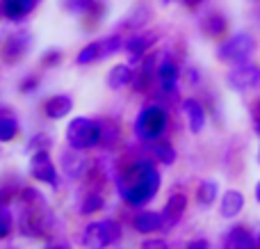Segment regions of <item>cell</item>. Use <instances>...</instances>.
Masks as SVG:
<instances>
[{
    "instance_id": "1",
    "label": "cell",
    "mask_w": 260,
    "mask_h": 249,
    "mask_svg": "<svg viewBox=\"0 0 260 249\" xmlns=\"http://www.w3.org/2000/svg\"><path fill=\"white\" fill-rule=\"evenodd\" d=\"M160 181H162L160 172L151 163L139 160V163H133L121 172V176H119V195L130 206H144L155 197Z\"/></svg>"
},
{
    "instance_id": "2",
    "label": "cell",
    "mask_w": 260,
    "mask_h": 249,
    "mask_svg": "<svg viewBox=\"0 0 260 249\" xmlns=\"http://www.w3.org/2000/svg\"><path fill=\"white\" fill-rule=\"evenodd\" d=\"M167 126H169V114L162 105H148L144 108L142 112L137 114L135 119V135L139 140H146V142H153V140H160L165 135Z\"/></svg>"
},
{
    "instance_id": "3",
    "label": "cell",
    "mask_w": 260,
    "mask_h": 249,
    "mask_svg": "<svg viewBox=\"0 0 260 249\" xmlns=\"http://www.w3.org/2000/svg\"><path fill=\"white\" fill-rule=\"evenodd\" d=\"M67 142L71 144V149L78 151H87L91 146L101 144V121L87 117L73 119L67 128Z\"/></svg>"
},
{
    "instance_id": "4",
    "label": "cell",
    "mask_w": 260,
    "mask_h": 249,
    "mask_svg": "<svg viewBox=\"0 0 260 249\" xmlns=\"http://www.w3.org/2000/svg\"><path fill=\"white\" fill-rule=\"evenodd\" d=\"M121 238V227L112 220H103V222L87 224L82 231V245L87 249H105Z\"/></svg>"
},
{
    "instance_id": "5",
    "label": "cell",
    "mask_w": 260,
    "mask_h": 249,
    "mask_svg": "<svg viewBox=\"0 0 260 249\" xmlns=\"http://www.w3.org/2000/svg\"><path fill=\"white\" fill-rule=\"evenodd\" d=\"M253 48H256L253 37L247 35V32H238V35H233L229 41H224V44L219 46L217 55H219V59L226 64H242L251 57Z\"/></svg>"
},
{
    "instance_id": "6",
    "label": "cell",
    "mask_w": 260,
    "mask_h": 249,
    "mask_svg": "<svg viewBox=\"0 0 260 249\" xmlns=\"http://www.w3.org/2000/svg\"><path fill=\"white\" fill-rule=\"evenodd\" d=\"M123 44H126V41H123L119 35L105 37V39H99V41H94V44H87L85 48L78 53L76 62L80 64V67H85V64H94V62H99V59L119 53V50L123 48Z\"/></svg>"
},
{
    "instance_id": "7",
    "label": "cell",
    "mask_w": 260,
    "mask_h": 249,
    "mask_svg": "<svg viewBox=\"0 0 260 249\" xmlns=\"http://www.w3.org/2000/svg\"><path fill=\"white\" fill-rule=\"evenodd\" d=\"M226 82H229V87H231V89H235V91L253 89V87L260 85V67H256V64H249V62L238 64L233 71H229Z\"/></svg>"
},
{
    "instance_id": "8",
    "label": "cell",
    "mask_w": 260,
    "mask_h": 249,
    "mask_svg": "<svg viewBox=\"0 0 260 249\" xmlns=\"http://www.w3.org/2000/svg\"><path fill=\"white\" fill-rule=\"evenodd\" d=\"M30 174L41 183H48V185H53V188L57 185V172H55V165H53V160H50V155L46 149L37 151V153L32 155Z\"/></svg>"
},
{
    "instance_id": "9",
    "label": "cell",
    "mask_w": 260,
    "mask_h": 249,
    "mask_svg": "<svg viewBox=\"0 0 260 249\" xmlns=\"http://www.w3.org/2000/svg\"><path fill=\"white\" fill-rule=\"evenodd\" d=\"M155 82L160 85V89L165 94H174L176 85H178V67L171 62L169 57H165L155 69Z\"/></svg>"
},
{
    "instance_id": "10",
    "label": "cell",
    "mask_w": 260,
    "mask_h": 249,
    "mask_svg": "<svg viewBox=\"0 0 260 249\" xmlns=\"http://www.w3.org/2000/svg\"><path fill=\"white\" fill-rule=\"evenodd\" d=\"M27 46H30V35L27 32H16L7 39V44L3 46V59L9 64L18 62L23 55L27 53Z\"/></svg>"
},
{
    "instance_id": "11",
    "label": "cell",
    "mask_w": 260,
    "mask_h": 249,
    "mask_svg": "<svg viewBox=\"0 0 260 249\" xmlns=\"http://www.w3.org/2000/svg\"><path fill=\"white\" fill-rule=\"evenodd\" d=\"M155 41H157V32H139V35L130 37L126 44H123V48H126L130 55V62L135 64L137 59H142V55L146 53Z\"/></svg>"
},
{
    "instance_id": "12",
    "label": "cell",
    "mask_w": 260,
    "mask_h": 249,
    "mask_svg": "<svg viewBox=\"0 0 260 249\" xmlns=\"http://www.w3.org/2000/svg\"><path fill=\"white\" fill-rule=\"evenodd\" d=\"M185 208H187V197H185L183 192L171 195L169 201H167V206H165V213H162L165 215V229L174 227V224L185 215Z\"/></svg>"
},
{
    "instance_id": "13",
    "label": "cell",
    "mask_w": 260,
    "mask_h": 249,
    "mask_svg": "<svg viewBox=\"0 0 260 249\" xmlns=\"http://www.w3.org/2000/svg\"><path fill=\"white\" fill-rule=\"evenodd\" d=\"M133 227L139 233H155L160 229H165V215L153 213V210H144V213L135 215Z\"/></svg>"
},
{
    "instance_id": "14",
    "label": "cell",
    "mask_w": 260,
    "mask_h": 249,
    "mask_svg": "<svg viewBox=\"0 0 260 249\" xmlns=\"http://www.w3.org/2000/svg\"><path fill=\"white\" fill-rule=\"evenodd\" d=\"M183 110L187 114V126L192 133H201L206 126V110L197 99H187L183 103Z\"/></svg>"
},
{
    "instance_id": "15",
    "label": "cell",
    "mask_w": 260,
    "mask_h": 249,
    "mask_svg": "<svg viewBox=\"0 0 260 249\" xmlns=\"http://www.w3.org/2000/svg\"><path fill=\"white\" fill-rule=\"evenodd\" d=\"M226 247L229 249H260L258 240L242 227L231 229L229 236H226Z\"/></svg>"
},
{
    "instance_id": "16",
    "label": "cell",
    "mask_w": 260,
    "mask_h": 249,
    "mask_svg": "<svg viewBox=\"0 0 260 249\" xmlns=\"http://www.w3.org/2000/svg\"><path fill=\"white\" fill-rule=\"evenodd\" d=\"M133 80H135V73H133V69H130L128 64H117V67H112L110 69V73H108V87L110 89H114V91L133 85Z\"/></svg>"
},
{
    "instance_id": "17",
    "label": "cell",
    "mask_w": 260,
    "mask_h": 249,
    "mask_svg": "<svg viewBox=\"0 0 260 249\" xmlns=\"http://www.w3.org/2000/svg\"><path fill=\"white\" fill-rule=\"evenodd\" d=\"M0 5H3V14L7 18L21 21L23 16H27L35 9L37 0H0Z\"/></svg>"
},
{
    "instance_id": "18",
    "label": "cell",
    "mask_w": 260,
    "mask_h": 249,
    "mask_svg": "<svg viewBox=\"0 0 260 249\" xmlns=\"http://www.w3.org/2000/svg\"><path fill=\"white\" fill-rule=\"evenodd\" d=\"M44 110L50 119H62L73 110V99L67 96V94H57V96H53V99L46 101Z\"/></svg>"
},
{
    "instance_id": "19",
    "label": "cell",
    "mask_w": 260,
    "mask_h": 249,
    "mask_svg": "<svg viewBox=\"0 0 260 249\" xmlns=\"http://www.w3.org/2000/svg\"><path fill=\"white\" fill-rule=\"evenodd\" d=\"M244 208V197L242 192L238 190H229L224 197H221V215L224 217H235V215H240Z\"/></svg>"
},
{
    "instance_id": "20",
    "label": "cell",
    "mask_w": 260,
    "mask_h": 249,
    "mask_svg": "<svg viewBox=\"0 0 260 249\" xmlns=\"http://www.w3.org/2000/svg\"><path fill=\"white\" fill-rule=\"evenodd\" d=\"M62 163L71 178H80L82 174H85V158H82V153H78V149H73V153L64 155Z\"/></svg>"
},
{
    "instance_id": "21",
    "label": "cell",
    "mask_w": 260,
    "mask_h": 249,
    "mask_svg": "<svg viewBox=\"0 0 260 249\" xmlns=\"http://www.w3.org/2000/svg\"><path fill=\"white\" fill-rule=\"evenodd\" d=\"M119 140V126L112 119H101V144L103 146H114Z\"/></svg>"
},
{
    "instance_id": "22",
    "label": "cell",
    "mask_w": 260,
    "mask_h": 249,
    "mask_svg": "<svg viewBox=\"0 0 260 249\" xmlns=\"http://www.w3.org/2000/svg\"><path fill=\"white\" fill-rule=\"evenodd\" d=\"M64 7L73 14H91L101 12V3L99 0H64Z\"/></svg>"
},
{
    "instance_id": "23",
    "label": "cell",
    "mask_w": 260,
    "mask_h": 249,
    "mask_svg": "<svg viewBox=\"0 0 260 249\" xmlns=\"http://www.w3.org/2000/svg\"><path fill=\"white\" fill-rule=\"evenodd\" d=\"M203 30L210 37H221L226 32V18L219 16V14H212V16H208L203 21Z\"/></svg>"
},
{
    "instance_id": "24",
    "label": "cell",
    "mask_w": 260,
    "mask_h": 249,
    "mask_svg": "<svg viewBox=\"0 0 260 249\" xmlns=\"http://www.w3.org/2000/svg\"><path fill=\"white\" fill-rule=\"evenodd\" d=\"M217 183L215 181H201V185H199V190H197V197H199V201H201L203 206H210L212 201L217 199Z\"/></svg>"
},
{
    "instance_id": "25",
    "label": "cell",
    "mask_w": 260,
    "mask_h": 249,
    "mask_svg": "<svg viewBox=\"0 0 260 249\" xmlns=\"http://www.w3.org/2000/svg\"><path fill=\"white\" fill-rule=\"evenodd\" d=\"M153 153H155V158L160 160L162 165H174L176 163V151L169 142H157L155 149H153Z\"/></svg>"
},
{
    "instance_id": "26",
    "label": "cell",
    "mask_w": 260,
    "mask_h": 249,
    "mask_svg": "<svg viewBox=\"0 0 260 249\" xmlns=\"http://www.w3.org/2000/svg\"><path fill=\"white\" fill-rule=\"evenodd\" d=\"M18 133V123L14 117H0V142L14 140Z\"/></svg>"
},
{
    "instance_id": "27",
    "label": "cell",
    "mask_w": 260,
    "mask_h": 249,
    "mask_svg": "<svg viewBox=\"0 0 260 249\" xmlns=\"http://www.w3.org/2000/svg\"><path fill=\"white\" fill-rule=\"evenodd\" d=\"M101 208H103V197H101L99 192H89L80 206V213L89 215V213H96V210H101Z\"/></svg>"
},
{
    "instance_id": "28",
    "label": "cell",
    "mask_w": 260,
    "mask_h": 249,
    "mask_svg": "<svg viewBox=\"0 0 260 249\" xmlns=\"http://www.w3.org/2000/svg\"><path fill=\"white\" fill-rule=\"evenodd\" d=\"M14 229V222H12V213L7 208H0V240L7 238Z\"/></svg>"
},
{
    "instance_id": "29",
    "label": "cell",
    "mask_w": 260,
    "mask_h": 249,
    "mask_svg": "<svg viewBox=\"0 0 260 249\" xmlns=\"http://www.w3.org/2000/svg\"><path fill=\"white\" fill-rule=\"evenodd\" d=\"M142 249H169L165 240H146L142 242Z\"/></svg>"
},
{
    "instance_id": "30",
    "label": "cell",
    "mask_w": 260,
    "mask_h": 249,
    "mask_svg": "<svg viewBox=\"0 0 260 249\" xmlns=\"http://www.w3.org/2000/svg\"><path fill=\"white\" fill-rule=\"evenodd\" d=\"M59 57H62V55H59L57 50H53V53H46L44 55V64H46V67H48V64H57Z\"/></svg>"
},
{
    "instance_id": "31",
    "label": "cell",
    "mask_w": 260,
    "mask_h": 249,
    "mask_svg": "<svg viewBox=\"0 0 260 249\" xmlns=\"http://www.w3.org/2000/svg\"><path fill=\"white\" fill-rule=\"evenodd\" d=\"M187 249H208V242L206 240H192L187 245Z\"/></svg>"
},
{
    "instance_id": "32",
    "label": "cell",
    "mask_w": 260,
    "mask_h": 249,
    "mask_svg": "<svg viewBox=\"0 0 260 249\" xmlns=\"http://www.w3.org/2000/svg\"><path fill=\"white\" fill-rule=\"evenodd\" d=\"M35 87H37V78H27V82L21 87V89H23V91H27V89H35Z\"/></svg>"
},
{
    "instance_id": "33",
    "label": "cell",
    "mask_w": 260,
    "mask_h": 249,
    "mask_svg": "<svg viewBox=\"0 0 260 249\" xmlns=\"http://www.w3.org/2000/svg\"><path fill=\"white\" fill-rule=\"evenodd\" d=\"M7 204H9V195L5 190H0V208H5Z\"/></svg>"
},
{
    "instance_id": "34",
    "label": "cell",
    "mask_w": 260,
    "mask_h": 249,
    "mask_svg": "<svg viewBox=\"0 0 260 249\" xmlns=\"http://www.w3.org/2000/svg\"><path fill=\"white\" fill-rule=\"evenodd\" d=\"M183 3L187 5V7H194V5H199V3H201V0H183Z\"/></svg>"
},
{
    "instance_id": "35",
    "label": "cell",
    "mask_w": 260,
    "mask_h": 249,
    "mask_svg": "<svg viewBox=\"0 0 260 249\" xmlns=\"http://www.w3.org/2000/svg\"><path fill=\"white\" fill-rule=\"evenodd\" d=\"M256 201H258V204H260V181L256 183Z\"/></svg>"
},
{
    "instance_id": "36",
    "label": "cell",
    "mask_w": 260,
    "mask_h": 249,
    "mask_svg": "<svg viewBox=\"0 0 260 249\" xmlns=\"http://www.w3.org/2000/svg\"><path fill=\"white\" fill-rule=\"evenodd\" d=\"M48 249H64V247H59V245H53V247H48Z\"/></svg>"
},
{
    "instance_id": "37",
    "label": "cell",
    "mask_w": 260,
    "mask_h": 249,
    "mask_svg": "<svg viewBox=\"0 0 260 249\" xmlns=\"http://www.w3.org/2000/svg\"><path fill=\"white\" fill-rule=\"evenodd\" d=\"M171 3V0H162V5H169Z\"/></svg>"
},
{
    "instance_id": "38",
    "label": "cell",
    "mask_w": 260,
    "mask_h": 249,
    "mask_svg": "<svg viewBox=\"0 0 260 249\" xmlns=\"http://www.w3.org/2000/svg\"><path fill=\"white\" fill-rule=\"evenodd\" d=\"M258 163H260V149H258Z\"/></svg>"
},
{
    "instance_id": "39",
    "label": "cell",
    "mask_w": 260,
    "mask_h": 249,
    "mask_svg": "<svg viewBox=\"0 0 260 249\" xmlns=\"http://www.w3.org/2000/svg\"><path fill=\"white\" fill-rule=\"evenodd\" d=\"M258 247H260V233H258Z\"/></svg>"
},
{
    "instance_id": "40",
    "label": "cell",
    "mask_w": 260,
    "mask_h": 249,
    "mask_svg": "<svg viewBox=\"0 0 260 249\" xmlns=\"http://www.w3.org/2000/svg\"><path fill=\"white\" fill-rule=\"evenodd\" d=\"M0 14H3V5H0Z\"/></svg>"
}]
</instances>
